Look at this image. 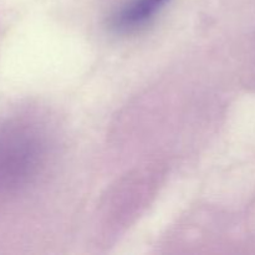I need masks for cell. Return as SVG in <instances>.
<instances>
[{
    "label": "cell",
    "mask_w": 255,
    "mask_h": 255,
    "mask_svg": "<svg viewBox=\"0 0 255 255\" xmlns=\"http://www.w3.org/2000/svg\"><path fill=\"white\" fill-rule=\"evenodd\" d=\"M51 156L49 132L22 105L0 106V246L41 182Z\"/></svg>",
    "instance_id": "obj_1"
},
{
    "label": "cell",
    "mask_w": 255,
    "mask_h": 255,
    "mask_svg": "<svg viewBox=\"0 0 255 255\" xmlns=\"http://www.w3.org/2000/svg\"><path fill=\"white\" fill-rule=\"evenodd\" d=\"M169 0H128L110 20V29L127 35L146 27Z\"/></svg>",
    "instance_id": "obj_2"
}]
</instances>
